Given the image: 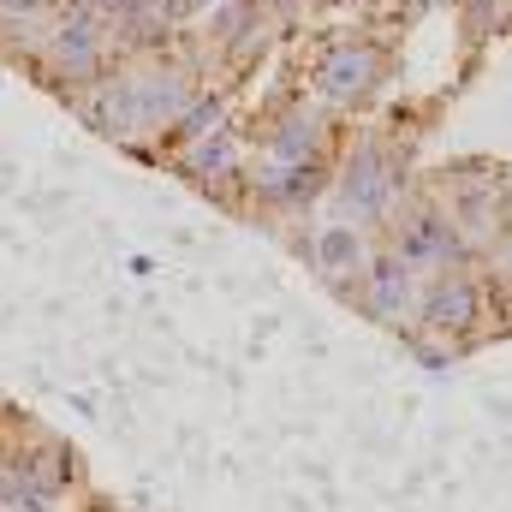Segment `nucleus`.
<instances>
[{
  "label": "nucleus",
  "instance_id": "nucleus-10",
  "mask_svg": "<svg viewBox=\"0 0 512 512\" xmlns=\"http://www.w3.org/2000/svg\"><path fill=\"white\" fill-rule=\"evenodd\" d=\"M328 185H334L328 161H268V155H251V167H245V191L262 209H304Z\"/></svg>",
  "mask_w": 512,
  "mask_h": 512
},
{
  "label": "nucleus",
  "instance_id": "nucleus-8",
  "mask_svg": "<svg viewBox=\"0 0 512 512\" xmlns=\"http://www.w3.org/2000/svg\"><path fill=\"white\" fill-rule=\"evenodd\" d=\"M209 30H203V42H209V54L227 66V72H245L262 60V48H268V36H274V12L262 6V0H227L221 12H209L203 18Z\"/></svg>",
  "mask_w": 512,
  "mask_h": 512
},
{
  "label": "nucleus",
  "instance_id": "nucleus-17",
  "mask_svg": "<svg viewBox=\"0 0 512 512\" xmlns=\"http://www.w3.org/2000/svg\"><path fill=\"white\" fill-rule=\"evenodd\" d=\"M447 6H459V0H393L399 18H435V12H447Z\"/></svg>",
  "mask_w": 512,
  "mask_h": 512
},
{
  "label": "nucleus",
  "instance_id": "nucleus-4",
  "mask_svg": "<svg viewBox=\"0 0 512 512\" xmlns=\"http://www.w3.org/2000/svg\"><path fill=\"white\" fill-rule=\"evenodd\" d=\"M387 72H393V60L376 36H334L310 60V96L328 114H364L387 90Z\"/></svg>",
  "mask_w": 512,
  "mask_h": 512
},
{
  "label": "nucleus",
  "instance_id": "nucleus-13",
  "mask_svg": "<svg viewBox=\"0 0 512 512\" xmlns=\"http://www.w3.org/2000/svg\"><path fill=\"white\" fill-rule=\"evenodd\" d=\"M370 233L358 227V221H322L316 233H310V262L334 280V286H358V274L370 268Z\"/></svg>",
  "mask_w": 512,
  "mask_h": 512
},
{
  "label": "nucleus",
  "instance_id": "nucleus-20",
  "mask_svg": "<svg viewBox=\"0 0 512 512\" xmlns=\"http://www.w3.org/2000/svg\"><path fill=\"white\" fill-rule=\"evenodd\" d=\"M316 6H328V12H346V6H352V12H358V6H370V0H316Z\"/></svg>",
  "mask_w": 512,
  "mask_h": 512
},
{
  "label": "nucleus",
  "instance_id": "nucleus-12",
  "mask_svg": "<svg viewBox=\"0 0 512 512\" xmlns=\"http://www.w3.org/2000/svg\"><path fill=\"white\" fill-rule=\"evenodd\" d=\"M441 209L459 221L465 245L477 251L489 233H501V221H507V191H501V179H489V185H471L465 173H453V179L441 185Z\"/></svg>",
  "mask_w": 512,
  "mask_h": 512
},
{
  "label": "nucleus",
  "instance_id": "nucleus-11",
  "mask_svg": "<svg viewBox=\"0 0 512 512\" xmlns=\"http://www.w3.org/2000/svg\"><path fill=\"white\" fill-rule=\"evenodd\" d=\"M417 292H423V274L411 262H399L393 251L370 256V268L358 274V298L376 322H411L417 316Z\"/></svg>",
  "mask_w": 512,
  "mask_h": 512
},
{
  "label": "nucleus",
  "instance_id": "nucleus-3",
  "mask_svg": "<svg viewBox=\"0 0 512 512\" xmlns=\"http://www.w3.org/2000/svg\"><path fill=\"white\" fill-rule=\"evenodd\" d=\"M334 203H340V215L358 221V227H387L393 209L405 203V155H399L387 137L364 131V137L340 155V167H334Z\"/></svg>",
  "mask_w": 512,
  "mask_h": 512
},
{
  "label": "nucleus",
  "instance_id": "nucleus-14",
  "mask_svg": "<svg viewBox=\"0 0 512 512\" xmlns=\"http://www.w3.org/2000/svg\"><path fill=\"white\" fill-rule=\"evenodd\" d=\"M221 120H227V102H221L215 90H197V102H191V108H185V114H179L173 126L161 131V143H155V149H167V155H173L179 143H191V137H203V131H215Z\"/></svg>",
  "mask_w": 512,
  "mask_h": 512
},
{
  "label": "nucleus",
  "instance_id": "nucleus-19",
  "mask_svg": "<svg viewBox=\"0 0 512 512\" xmlns=\"http://www.w3.org/2000/svg\"><path fill=\"white\" fill-rule=\"evenodd\" d=\"M262 6H268V12H274L280 24H286V18H298V12H310L316 0H262Z\"/></svg>",
  "mask_w": 512,
  "mask_h": 512
},
{
  "label": "nucleus",
  "instance_id": "nucleus-21",
  "mask_svg": "<svg viewBox=\"0 0 512 512\" xmlns=\"http://www.w3.org/2000/svg\"><path fill=\"white\" fill-rule=\"evenodd\" d=\"M507 274H512V245H507Z\"/></svg>",
  "mask_w": 512,
  "mask_h": 512
},
{
  "label": "nucleus",
  "instance_id": "nucleus-9",
  "mask_svg": "<svg viewBox=\"0 0 512 512\" xmlns=\"http://www.w3.org/2000/svg\"><path fill=\"white\" fill-rule=\"evenodd\" d=\"M328 149H334V120L322 102H286L256 137V155L268 161H328Z\"/></svg>",
  "mask_w": 512,
  "mask_h": 512
},
{
  "label": "nucleus",
  "instance_id": "nucleus-5",
  "mask_svg": "<svg viewBox=\"0 0 512 512\" xmlns=\"http://www.w3.org/2000/svg\"><path fill=\"white\" fill-rule=\"evenodd\" d=\"M382 233H387V251L399 256V262H411L417 274H447V268H465L471 262V245H465L459 221L441 209V197L399 203Z\"/></svg>",
  "mask_w": 512,
  "mask_h": 512
},
{
  "label": "nucleus",
  "instance_id": "nucleus-16",
  "mask_svg": "<svg viewBox=\"0 0 512 512\" xmlns=\"http://www.w3.org/2000/svg\"><path fill=\"white\" fill-rule=\"evenodd\" d=\"M60 0H0V18H48Z\"/></svg>",
  "mask_w": 512,
  "mask_h": 512
},
{
  "label": "nucleus",
  "instance_id": "nucleus-15",
  "mask_svg": "<svg viewBox=\"0 0 512 512\" xmlns=\"http://www.w3.org/2000/svg\"><path fill=\"white\" fill-rule=\"evenodd\" d=\"M459 18H465V36H495L512 24V0H459Z\"/></svg>",
  "mask_w": 512,
  "mask_h": 512
},
{
  "label": "nucleus",
  "instance_id": "nucleus-1",
  "mask_svg": "<svg viewBox=\"0 0 512 512\" xmlns=\"http://www.w3.org/2000/svg\"><path fill=\"white\" fill-rule=\"evenodd\" d=\"M203 90V66L191 54L173 48H155V54H126L114 60V72L90 90L72 96V114L96 137L108 143H161V131L173 126Z\"/></svg>",
  "mask_w": 512,
  "mask_h": 512
},
{
  "label": "nucleus",
  "instance_id": "nucleus-6",
  "mask_svg": "<svg viewBox=\"0 0 512 512\" xmlns=\"http://www.w3.org/2000/svg\"><path fill=\"white\" fill-rule=\"evenodd\" d=\"M489 316V292L477 274L465 268H447V274H423V292H417V322L441 340H465L477 334V322Z\"/></svg>",
  "mask_w": 512,
  "mask_h": 512
},
{
  "label": "nucleus",
  "instance_id": "nucleus-18",
  "mask_svg": "<svg viewBox=\"0 0 512 512\" xmlns=\"http://www.w3.org/2000/svg\"><path fill=\"white\" fill-rule=\"evenodd\" d=\"M227 0H179V12H185V24H203L209 12H221Z\"/></svg>",
  "mask_w": 512,
  "mask_h": 512
},
{
  "label": "nucleus",
  "instance_id": "nucleus-7",
  "mask_svg": "<svg viewBox=\"0 0 512 512\" xmlns=\"http://www.w3.org/2000/svg\"><path fill=\"white\" fill-rule=\"evenodd\" d=\"M173 167H179L191 185H203V191H227V185H245L251 143H245V131L233 126V120H221L215 131L179 143V149H173Z\"/></svg>",
  "mask_w": 512,
  "mask_h": 512
},
{
  "label": "nucleus",
  "instance_id": "nucleus-2",
  "mask_svg": "<svg viewBox=\"0 0 512 512\" xmlns=\"http://www.w3.org/2000/svg\"><path fill=\"white\" fill-rule=\"evenodd\" d=\"M120 60V42H114V24L96 0H60L42 24V48H36V78L54 90V96H78L90 84H102Z\"/></svg>",
  "mask_w": 512,
  "mask_h": 512
}]
</instances>
